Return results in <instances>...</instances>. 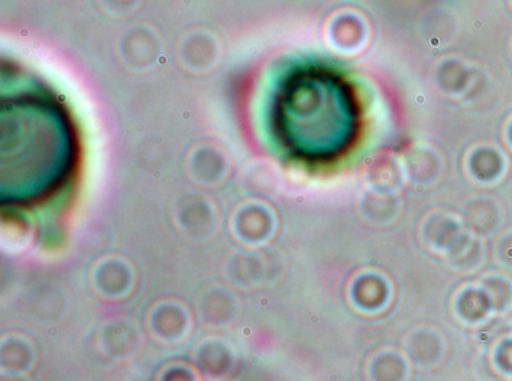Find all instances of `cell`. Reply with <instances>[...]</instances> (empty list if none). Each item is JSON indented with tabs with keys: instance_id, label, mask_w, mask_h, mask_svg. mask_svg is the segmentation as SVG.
<instances>
[{
	"instance_id": "obj_1",
	"label": "cell",
	"mask_w": 512,
	"mask_h": 381,
	"mask_svg": "<svg viewBox=\"0 0 512 381\" xmlns=\"http://www.w3.org/2000/svg\"><path fill=\"white\" fill-rule=\"evenodd\" d=\"M76 129L43 84L0 75V209H26L55 195L73 174Z\"/></svg>"
},
{
	"instance_id": "obj_2",
	"label": "cell",
	"mask_w": 512,
	"mask_h": 381,
	"mask_svg": "<svg viewBox=\"0 0 512 381\" xmlns=\"http://www.w3.org/2000/svg\"><path fill=\"white\" fill-rule=\"evenodd\" d=\"M275 125L287 149L305 159L332 158L356 134L358 108L343 80L310 69L292 75L281 89Z\"/></svg>"
}]
</instances>
